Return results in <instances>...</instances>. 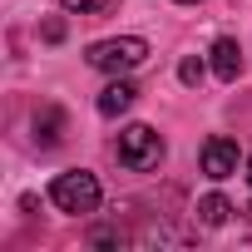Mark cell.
Listing matches in <instances>:
<instances>
[{
  "instance_id": "cell-1",
  "label": "cell",
  "mask_w": 252,
  "mask_h": 252,
  "mask_svg": "<svg viewBox=\"0 0 252 252\" xmlns=\"http://www.w3.org/2000/svg\"><path fill=\"white\" fill-rule=\"evenodd\" d=\"M99 198H104V188H99V178H94L89 168H69V173H60V178L50 183V203H55L60 213H74V218L94 213Z\"/></svg>"
},
{
  "instance_id": "cell-2",
  "label": "cell",
  "mask_w": 252,
  "mask_h": 252,
  "mask_svg": "<svg viewBox=\"0 0 252 252\" xmlns=\"http://www.w3.org/2000/svg\"><path fill=\"white\" fill-rule=\"evenodd\" d=\"M114 154H119V163L129 168V173H154L163 163V139L149 129V124H129V129L119 134Z\"/></svg>"
},
{
  "instance_id": "cell-3",
  "label": "cell",
  "mask_w": 252,
  "mask_h": 252,
  "mask_svg": "<svg viewBox=\"0 0 252 252\" xmlns=\"http://www.w3.org/2000/svg\"><path fill=\"white\" fill-rule=\"evenodd\" d=\"M84 60H89L94 69H104V74H129V69H139V64L149 60V40H139V35L99 40V45H89Z\"/></svg>"
},
{
  "instance_id": "cell-4",
  "label": "cell",
  "mask_w": 252,
  "mask_h": 252,
  "mask_svg": "<svg viewBox=\"0 0 252 252\" xmlns=\"http://www.w3.org/2000/svg\"><path fill=\"white\" fill-rule=\"evenodd\" d=\"M203 173H208V178H232V173H237V144L222 139V134L208 139V144H203Z\"/></svg>"
},
{
  "instance_id": "cell-5",
  "label": "cell",
  "mask_w": 252,
  "mask_h": 252,
  "mask_svg": "<svg viewBox=\"0 0 252 252\" xmlns=\"http://www.w3.org/2000/svg\"><path fill=\"white\" fill-rule=\"evenodd\" d=\"M213 74H218V79H237V74H242V50H237V40L222 35V40L213 45Z\"/></svg>"
},
{
  "instance_id": "cell-6",
  "label": "cell",
  "mask_w": 252,
  "mask_h": 252,
  "mask_svg": "<svg viewBox=\"0 0 252 252\" xmlns=\"http://www.w3.org/2000/svg\"><path fill=\"white\" fill-rule=\"evenodd\" d=\"M134 99H139V89H134L129 79H114V84L99 94V114H104V119H114V114H124V109H129Z\"/></svg>"
},
{
  "instance_id": "cell-7",
  "label": "cell",
  "mask_w": 252,
  "mask_h": 252,
  "mask_svg": "<svg viewBox=\"0 0 252 252\" xmlns=\"http://www.w3.org/2000/svg\"><path fill=\"white\" fill-rule=\"evenodd\" d=\"M35 139H40L45 149H55V144L64 139V109H40V114H35Z\"/></svg>"
},
{
  "instance_id": "cell-8",
  "label": "cell",
  "mask_w": 252,
  "mask_h": 252,
  "mask_svg": "<svg viewBox=\"0 0 252 252\" xmlns=\"http://www.w3.org/2000/svg\"><path fill=\"white\" fill-rule=\"evenodd\" d=\"M198 218H203V222H208V227H222V222H227V218H232V203H227V198H222V193H208V198H203V203H198Z\"/></svg>"
},
{
  "instance_id": "cell-9",
  "label": "cell",
  "mask_w": 252,
  "mask_h": 252,
  "mask_svg": "<svg viewBox=\"0 0 252 252\" xmlns=\"http://www.w3.org/2000/svg\"><path fill=\"white\" fill-rule=\"evenodd\" d=\"M60 5H64L69 15H109L119 0H60Z\"/></svg>"
},
{
  "instance_id": "cell-10",
  "label": "cell",
  "mask_w": 252,
  "mask_h": 252,
  "mask_svg": "<svg viewBox=\"0 0 252 252\" xmlns=\"http://www.w3.org/2000/svg\"><path fill=\"white\" fill-rule=\"evenodd\" d=\"M203 74H208L203 60H183V64H178V79H183V84H203Z\"/></svg>"
},
{
  "instance_id": "cell-11",
  "label": "cell",
  "mask_w": 252,
  "mask_h": 252,
  "mask_svg": "<svg viewBox=\"0 0 252 252\" xmlns=\"http://www.w3.org/2000/svg\"><path fill=\"white\" fill-rule=\"evenodd\" d=\"M45 40L60 45V40H64V20H45Z\"/></svg>"
},
{
  "instance_id": "cell-12",
  "label": "cell",
  "mask_w": 252,
  "mask_h": 252,
  "mask_svg": "<svg viewBox=\"0 0 252 252\" xmlns=\"http://www.w3.org/2000/svg\"><path fill=\"white\" fill-rule=\"evenodd\" d=\"M247 183H252V158H247Z\"/></svg>"
},
{
  "instance_id": "cell-13",
  "label": "cell",
  "mask_w": 252,
  "mask_h": 252,
  "mask_svg": "<svg viewBox=\"0 0 252 252\" xmlns=\"http://www.w3.org/2000/svg\"><path fill=\"white\" fill-rule=\"evenodd\" d=\"M178 5H198V0H178Z\"/></svg>"
}]
</instances>
